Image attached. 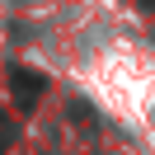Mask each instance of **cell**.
Here are the masks:
<instances>
[{"label": "cell", "instance_id": "obj_1", "mask_svg": "<svg viewBox=\"0 0 155 155\" xmlns=\"http://www.w3.org/2000/svg\"><path fill=\"white\" fill-rule=\"evenodd\" d=\"M10 85H14V104H19V108H33V104L42 99V89H47V75L14 66V71H10Z\"/></svg>", "mask_w": 155, "mask_h": 155}]
</instances>
